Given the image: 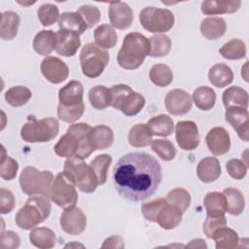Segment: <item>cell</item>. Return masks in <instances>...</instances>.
I'll list each match as a JSON object with an SVG mask.
<instances>
[{
  "label": "cell",
  "instance_id": "1",
  "mask_svg": "<svg viewBox=\"0 0 249 249\" xmlns=\"http://www.w3.org/2000/svg\"><path fill=\"white\" fill-rule=\"evenodd\" d=\"M115 189L125 199L141 201L152 196L161 182V167L151 155L133 152L123 156L113 168Z\"/></svg>",
  "mask_w": 249,
  "mask_h": 249
},
{
  "label": "cell",
  "instance_id": "2",
  "mask_svg": "<svg viewBox=\"0 0 249 249\" xmlns=\"http://www.w3.org/2000/svg\"><path fill=\"white\" fill-rule=\"evenodd\" d=\"M84 88L81 82L72 80L59 89L57 106V117L65 123L78 121L85 112L83 102Z\"/></svg>",
  "mask_w": 249,
  "mask_h": 249
},
{
  "label": "cell",
  "instance_id": "3",
  "mask_svg": "<svg viewBox=\"0 0 249 249\" xmlns=\"http://www.w3.org/2000/svg\"><path fill=\"white\" fill-rule=\"evenodd\" d=\"M149 39L138 32H131L124 36L121 50L117 55L118 64L126 70L138 68L149 55Z\"/></svg>",
  "mask_w": 249,
  "mask_h": 249
},
{
  "label": "cell",
  "instance_id": "4",
  "mask_svg": "<svg viewBox=\"0 0 249 249\" xmlns=\"http://www.w3.org/2000/svg\"><path fill=\"white\" fill-rule=\"evenodd\" d=\"M52 205L48 196L34 195L26 200L16 214V224L21 230H31L43 223L50 215Z\"/></svg>",
  "mask_w": 249,
  "mask_h": 249
},
{
  "label": "cell",
  "instance_id": "5",
  "mask_svg": "<svg viewBox=\"0 0 249 249\" xmlns=\"http://www.w3.org/2000/svg\"><path fill=\"white\" fill-rule=\"evenodd\" d=\"M53 175L49 170H38L34 166H26L19 175V185L21 191L27 196L43 195L51 196Z\"/></svg>",
  "mask_w": 249,
  "mask_h": 249
},
{
  "label": "cell",
  "instance_id": "6",
  "mask_svg": "<svg viewBox=\"0 0 249 249\" xmlns=\"http://www.w3.org/2000/svg\"><path fill=\"white\" fill-rule=\"evenodd\" d=\"M74 182L75 186L85 194L93 193L98 185V180L90 165L76 156L68 158L64 162V171Z\"/></svg>",
  "mask_w": 249,
  "mask_h": 249
},
{
  "label": "cell",
  "instance_id": "7",
  "mask_svg": "<svg viewBox=\"0 0 249 249\" xmlns=\"http://www.w3.org/2000/svg\"><path fill=\"white\" fill-rule=\"evenodd\" d=\"M111 105L114 109L120 110L127 117L137 115L145 105V98L142 94L132 90L127 85H115L110 89Z\"/></svg>",
  "mask_w": 249,
  "mask_h": 249
},
{
  "label": "cell",
  "instance_id": "8",
  "mask_svg": "<svg viewBox=\"0 0 249 249\" xmlns=\"http://www.w3.org/2000/svg\"><path fill=\"white\" fill-rule=\"evenodd\" d=\"M58 122L54 118H44L41 120L30 118L22 125L20 136L28 143L49 142L58 134Z\"/></svg>",
  "mask_w": 249,
  "mask_h": 249
},
{
  "label": "cell",
  "instance_id": "9",
  "mask_svg": "<svg viewBox=\"0 0 249 249\" xmlns=\"http://www.w3.org/2000/svg\"><path fill=\"white\" fill-rule=\"evenodd\" d=\"M109 62V53L94 43L86 44L80 53V64L83 74L88 78L100 76Z\"/></svg>",
  "mask_w": 249,
  "mask_h": 249
},
{
  "label": "cell",
  "instance_id": "10",
  "mask_svg": "<svg viewBox=\"0 0 249 249\" xmlns=\"http://www.w3.org/2000/svg\"><path fill=\"white\" fill-rule=\"evenodd\" d=\"M142 27L152 33H164L174 25V16L168 9L146 7L139 14Z\"/></svg>",
  "mask_w": 249,
  "mask_h": 249
},
{
  "label": "cell",
  "instance_id": "11",
  "mask_svg": "<svg viewBox=\"0 0 249 249\" xmlns=\"http://www.w3.org/2000/svg\"><path fill=\"white\" fill-rule=\"evenodd\" d=\"M50 197L56 205L64 209L76 205L78 193L74 182L65 172L58 173L53 179Z\"/></svg>",
  "mask_w": 249,
  "mask_h": 249
},
{
  "label": "cell",
  "instance_id": "12",
  "mask_svg": "<svg viewBox=\"0 0 249 249\" xmlns=\"http://www.w3.org/2000/svg\"><path fill=\"white\" fill-rule=\"evenodd\" d=\"M175 139L182 150H195L199 144L196 124L193 121H180L175 126Z\"/></svg>",
  "mask_w": 249,
  "mask_h": 249
},
{
  "label": "cell",
  "instance_id": "13",
  "mask_svg": "<svg viewBox=\"0 0 249 249\" xmlns=\"http://www.w3.org/2000/svg\"><path fill=\"white\" fill-rule=\"evenodd\" d=\"M62 231L71 235L81 234L87 227V217L81 208L70 206L64 209L60 216Z\"/></svg>",
  "mask_w": 249,
  "mask_h": 249
},
{
  "label": "cell",
  "instance_id": "14",
  "mask_svg": "<svg viewBox=\"0 0 249 249\" xmlns=\"http://www.w3.org/2000/svg\"><path fill=\"white\" fill-rule=\"evenodd\" d=\"M164 105L169 114L182 116L190 112L192 109L193 100L191 95L184 89H174L166 93Z\"/></svg>",
  "mask_w": 249,
  "mask_h": 249
},
{
  "label": "cell",
  "instance_id": "15",
  "mask_svg": "<svg viewBox=\"0 0 249 249\" xmlns=\"http://www.w3.org/2000/svg\"><path fill=\"white\" fill-rule=\"evenodd\" d=\"M41 72L52 84H60L68 78L69 68L60 58L48 55L41 62Z\"/></svg>",
  "mask_w": 249,
  "mask_h": 249
},
{
  "label": "cell",
  "instance_id": "16",
  "mask_svg": "<svg viewBox=\"0 0 249 249\" xmlns=\"http://www.w3.org/2000/svg\"><path fill=\"white\" fill-rule=\"evenodd\" d=\"M92 127L86 123H77L67 128V132L75 136L78 142L76 157L84 160L89 158L94 151L90 144V131Z\"/></svg>",
  "mask_w": 249,
  "mask_h": 249
},
{
  "label": "cell",
  "instance_id": "17",
  "mask_svg": "<svg viewBox=\"0 0 249 249\" xmlns=\"http://www.w3.org/2000/svg\"><path fill=\"white\" fill-rule=\"evenodd\" d=\"M225 119L234 128L241 140L245 142L249 140V114L247 109L240 107L227 108Z\"/></svg>",
  "mask_w": 249,
  "mask_h": 249
},
{
  "label": "cell",
  "instance_id": "18",
  "mask_svg": "<svg viewBox=\"0 0 249 249\" xmlns=\"http://www.w3.org/2000/svg\"><path fill=\"white\" fill-rule=\"evenodd\" d=\"M81 47L80 35L67 29H58L55 33V52L62 56H73Z\"/></svg>",
  "mask_w": 249,
  "mask_h": 249
},
{
  "label": "cell",
  "instance_id": "19",
  "mask_svg": "<svg viewBox=\"0 0 249 249\" xmlns=\"http://www.w3.org/2000/svg\"><path fill=\"white\" fill-rule=\"evenodd\" d=\"M108 17L111 24L117 29H126L133 21V12L131 8L122 1L111 2L108 9Z\"/></svg>",
  "mask_w": 249,
  "mask_h": 249
},
{
  "label": "cell",
  "instance_id": "20",
  "mask_svg": "<svg viewBox=\"0 0 249 249\" xmlns=\"http://www.w3.org/2000/svg\"><path fill=\"white\" fill-rule=\"evenodd\" d=\"M208 150L214 156H223L231 148V138L229 132L222 126L211 128L205 137Z\"/></svg>",
  "mask_w": 249,
  "mask_h": 249
},
{
  "label": "cell",
  "instance_id": "21",
  "mask_svg": "<svg viewBox=\"0 0 249 249\" xmlns=\"http://www.w3.org/2000/svg\"><path fill=\"white\" fill-rule=\"evenodd\" d=\"M196 175L203 183H212L221 175L220 161L215 157L202 159L196 166Z\"/></svg>",
  "mask_w": 249,
  "mask_h": 249
},
{
  "label": "cell",
  "instance_id": "22",
  "mask_svg": "<svg viewBox=\"0 0 249 249\" xmlns=\"http://www.w3.org/2000/svg\"><path fill=\"white\" fill-rule=\"evenodd\" d=\"M241 6V1L230 0H205L201 3V12L207 16L232 14L235 13Z\"/></svg>",
  "mask_w": 249,
  "mask_h": 249
},
{
  "label": "cell",
  "instance_id": "23",
  "mask_svg": "<svg viewBox=\"0 0 249 249\" xmlns=\"http://www.w3.org/2000/svg\"><path fill=\"white\" fill-rule=\"evenodd\" d=\"M200 33L208 40H215L222 37L227 30V23L223 18L209 17L200 22Z\"/></svg>",
  "mask_w": 249,
  "mask_h": 249
},
{
  "label": "cell",
  "instance_id": "24",
  "mask_svg": "<svg viewBox=\"0 0 249 249\" xmlns=\"http://www.w3.org/2000/svg\"><path fill=\"white\" fill-rule=\"evenodd\" d=\"M114 142V132L107 125L99 124L92 127L90 131V144L93 150H104Z\"/></svg>",
  "mask_w": 249,
  "mask_h": 249
},
{
  "label": "cell",
  "instance_id": "25",
  "mask_svg": "<svg viewBox=\"0 0 249 249\" xmlns=\"http://www.w3.org/2000/svg\"><path fill=\"white\" fill-rule=\"evenodd\" d=\"M182 216L183 212L178 207L167 202L160 212L157 223L164 230H173L181 223Z\"/></svg>",
  "mask_w": 249,
  "mask_h": 249
},
{
  "label": "cell",
  "instance_id": "26",
  "mask_svg": "<svg viewBox=\"0 0 249 249\" xmlns=\"http://www.w3.org/2000/svg\"><path fill=\"white\" fill-rule=\"evenodd\" d=\"M232 70L224 63L214 64L208 71V80L216 88H224L233 81Z\"/></svg>",
  "mask_w": 249,
  "mask_h": 249
},
{
  "label": "cell",
  "instance_id": "27",
  "mask_svg": "<svg viewBox=\"0 0 249 249\" xmlns=\"http://www.w3.org/2000/svg\"><path fill=\"white\" fill-rule=\"evenodd\" d=\"M207 216H223L227 212V200L221 192H209L203 198Z\"/></svg>",
  "mask_w": 249,
  "mask_h": 249
},
{
  "label": "cell",
  "instance_id": "28",
  "mask_svg": "<svg viewBox=\"0 0 249 249\" xmlns=\"http://www.w3.org/2000/svg\"><path fill=\"white\" fill-rule=\"evenodd\" d=\"M29 240L32 245L40 249H50L54 247L56 236L54 232L46 227L35 228L29 233Z\"/></svg>",
  "mask_w": 249,
  "mask_h": 249
},
{
  "label": "cell",
  "instance_id": "29",
  "mask_svg": "<svg viewBox=\"0 0 249 249\" xmlns=\"http://www.w3.org/2000/svg\"><path fill=\"white\" fill-rule=\"evenodd\" d=\"M223 104L226 108L240 107L247 109L248 107V93L245 89L239 87L228 88L222 95Z\"/></svg>",
  "mask_w": 249,
  "mask_h": 249
},
{
  "label": "cell",
  "instance_id": "30",
  "mask_svg": "<svg viewBox=\"0 0 249 249\" xmlns=\"http://www.w3.org/2000/svg\"><path fill=\"white\" fill-rule=\"evenodd\" d=\"M19 16L12 11H7L1 14L0 23V36L3 40L14 39L18 30L19 26Z\"/></svg>",
  "mask_w": 249,
  "mask_h": 249
},
{
  "label": "cell",
  "instance_id": "31",
  "mask_svg": "<svg viewBox=\"0 0 249 249\" xmlns=\"http://www.w3.org/2000/svg\"><path fill=\"white\" fill-rule=\"evenodd\" d=\"M217 249H231L238 247L239 238L237 232L227 226L219 228L212 235Z\"/></svg>",
  "mask_w": 249,
  "mask_h": 249
},
{
  "label": "cell",
  "instance_id": "32",
  "mask_svg": "<svg viewBox=\"0 0 249 249\" xmlns=\"http://www.w3.org/2000/svg\"><path fill=\"white\" fill-rule=\"evenodd\" d=\"M147 126L153 135L169 136L174 129L173 120L165 114H160L149 120Z\"/></svg>",
  "mask_w": 249,
  "mask_h": 249
},
{
  "label": "cell",
  "instance_id": "33",
  "mask_svg": "<svg viewBox=\"0 0 249 249\" xmlns=\"http://www.w3.org/2000/svg\"><path fill=\"white\" fill-rule=\"evenodd\" d=\"M58 26L60 29H67L79 35L83 34L89 28L83 18L77 12L62 13L58 19Z\"/></svg>",
  "mask_w": 249,
  "mask_h": 249
},
{
  "label": "cell",
  "instance_id": "34",
  "mask_svg": "<svg viewBox=\"0 0 249 249\" xmlns=\"http://www.w3.org/2000/svg\"><path fill=\"white\" fill-rule=\"evenodd\" d=\"M33 48L37 53L48 56L55 48V33L52 30H41L34 37Z\"/></svg>",
  "mask_w": 249,
  "mask_h": 249
},
{
  "label": "cell",
  "instance_id": "35",
  "mask_svg": "<svg viewBox=\"0 0 249 249\" xmlns=\"http://www.w3.org/2000/svg\"><path fill=\"white\" fill-rule=\"evenodd\" d=\"M153 134L146 124H137L133 125L128 132V143L132 147H146L153 141Z\"/></svg>",
  "mask_w": 249,
  "mask_h": 249
},
{
  "label": "cell",
  "instance_id": "36",
  "mask_svg": "<svg viewBox=\"0 0 249 249\" xmlns=\"http://www.w3.org/2000/svg\"><path fill=\"white\" fill-rule=\"evenodd\" d=\"M222 193L227 200V212L233 216L240 215L245 207L242 193L235 188H226Z\"/></svg>",
  "mask_w": 249,
  "mask_h": 249
},
{
  "label": "cell",
  "instance_id": "37",
  "mask_svg": "<svg viewBox=\"0 0 249 249\" xmlns=\"http://www.w3.org/2000/svg\"><path fill=\"white\" fill-rule=\"evenodd\" d=\"M193 101L198 109L208 111L215 105L216 93L209 87H198L193 92Z\"/></svg>",
  "mask_w": 249,
  "mask_h": 249
},
{
  "label": "cell",
  "instance_id": "38",
  "mask_svg": "<svg viewBox=\"0 0 249 249\" xmlns=\"http://www.w3.org/2000/svg\"><path fill=\"white\" fill-rule=\"evenodd\" d=\"M117 33L109 24H100L94 29L95 44L101 49H111L117 44Z\"/></svg>",
  "mask_w": 249,
  "mask_h": 249
},
{
  "label": "cell",
  "instance_id": "39",
  "mask_svg": "<svg viewBox=\"0 0 249 249\" xmlns=\"http://www.w3.org/2000/svg\"><path fill=\"white\" fill-rule=\"evenodd\" d=\"M90 105L96 110H103L111 105L110 89L104 86H94L89 91Z\"/></svg>",
  "mask_w": 249,
  "mask_h": 249
},
{
  "label": "cell",
  "instance_id": "40",
  "mask_svg": "<svg viewBox=\"0 0 249 249\" xmlns=\"http://www.w3.org/2000/svg\"><path fill=\"white\" fill-rule=\"evenodd\" d=\"M149 77L152 83L158 87L164 88L173 81V73L170 67L163 63H158L152 66L149 72Z\"/></svg>",
  "mask_w": 249,
  "mask_h": 249
},
{
  "label": "cell",
  "instance_id": "41",
  "mask_svg": "<svg viewBox=\"0 0 249 249\" xmlns=\"http://www.w3.org/2000/svg\"><path fill=\"white\" fill-rule=\"evenodd\" d=\"M220 54L230 60H236L245 57L246 55V45L240 39L234 38L224 44L220 50Z\"/></svg>",
  "mask_w": 249,
  "mask_h": 249
},
{
  "label": "cell",
  "instance_id": "42",
  "mask_svg": "<svg viewBox=\"0 0 249 249\" xmlns=\"http://www.w3.org/2000/svg\"><path fill=\"white\" fill-rule=\"evenodd\" d=\"M149 55L152 57H162L168 54L171 49V40L165 34H156L150 37Z\"/></svg>",
  "mask_w": 249,
  "mask_h": 249
},
{
  "label": "cell",
  "instance_id": "43",
  "mask_svg": "<svg viewBox=\"0 0 249 249\" xmlns=\"http://www.w3.org/2000/svg\"><path fill=\"white\" fill-rule=\"evenodd\" d=\"M32 96L31 90L23 86H16L5 92V99L11 106L19 107L26 104Z\"/></svg>",
  "mask_w": 249,
  "mask_h": 249
},
{
  "label": "cell",
  "instance_id": "44",
  "mask_svg": "<svg viewBox=\"0 0 249 249\" xmlns=\"http://www.w3.org/2000/svg\"><path fill=\"white\" fill-rule=\"evenodd\" d=\"M54 153L61 158H71L76 156L78 150V142L74 135L66 132L62 135L58 142L54 145Z\"/></svg>",
  "mask_w": 249,
  "mask_h": 249
},
{
  "label": "cell",
  "instance_id": "45",
  "mask_svg": "<svg viewBox=\"0 0 249 249\" xmlns=\"http://www.w3.org/2000/svg\"><path fill=\"white\" fill-rule=\"evenodd\" d=\"M112 163V157L108 154H102L95 157L89 163L92 168L96 178L98 180V185H103L107 181L108 168Z\"/></svg>",
  "mask_w": 249,
  "mask_h": 249
},
{
  "label": "cell",
  "instance_id": "46",
  "mask_svg": "<svg viewBox=\"0 0 249 249\" xmlns=\"http://www.w3.org/2000/svg\"><path fill=\"white\" fill-rule=\"evenodd\" d=\"M166 200L168 203L178 207L183 213L189 208L191 204V195L183 188H175L169 191L166 195Z\"/></svg>",
  "mask_w": 249,
  "mask_h": 249
},
{
  "label": "cell",
  "instance_id": "47",
  "mask_svg": "<svg viewBox=\"0 0 249 249\" xmlns=\"http://www.w3.org/2000/svg\"><path fill=\"white\" fill-rule=\"evenodd\" d=\"M151 148L164 161H170L176 156L174 145L167 139L153 140L151 142Z\"/></svg>",
  "mask_w": 249,
  "mask_h": 249
},
{
  "label": "cell",
  "instance_id": "48",
  "mask_svg": "<svg viewBox=\"0 0 249 249\" xmlns=\"http://www.w3.org/2000/svg\"><path fill=\"white\" fill-rule=\"evenodd\" d=\"M18 163L16 160L6 155L5 148L2 146V156L0 161V176L4 180H13L18 173Z\"/></svg>",
  "mask_w": 249,
  "mask_h": 249
},
{
  "label": "cell",
  "instance_id": "49",
  "mask_svg": "<svg viewBox=\"0 0 249 249\" xmlns=\"http://www.w3.org/2000/svg\"><path fill=\"white\" fill-rule=\"evenodd\" d=\"M166 198L160 197L155 200L144 202L141 205V212L144 218L150 222H157V218L161 209L166 205Z\"/></svg>",
  "mask_w": 249,
  "mask_h": 249
},
{
  "label": "cell",
  "instance_id": "50",
  "mask_svg": "<svg viewBox=\"0 0 249 249\" xmlns=\"http://www.w3.org/2000/svg\"><path fill=\"white\" fill-rule=\"evenodd\" d=\"M38 18L43 26H50L59 19L58 8L53 4H43L37 11Z\"/></svg>",
  "mask_w": 249,
  "mask_h": 249
},
{
  "label": "cell",
  "instance_id": "51",
  "mask_svg": "<svg viewBox=\"0 0 249 249\" xmlns=\"http://www.w3.org/2000/svg\"><path fill=\"white\" fill-rule=\"evenodd\" d=\"M77 13L83 18L89 28H91L93 25L97 24L100 20V12L95 6L83 5L78 9Z\"/></svg>",
  "mask_w": 249,
  "mask_h": 249
},
{
  "label": "cell",
  "instance_id": "52",
  "mask_svg": "<svg viewBox=\"0 0 249 249\" xmlns=\"http://www.w3.org/2000/svg\"><path fill=\"white\" fill-rule=\"evenodd\" d=\"M227 226V219L223 216H206L203 223V232L208 238H212L213 233L222 227Z\"/></svg>",
  "mask_w": 249,
  "mask_h": 249
},
{
  "label": "cell",
  "instance_id": "53",
  "mask_svg": "<svg viewBox=\"0 0 249 249\" xmlns=\"http://www.w3.org/2000/svg\"><path fill=\"white\" fill-rule=\"evenodd\" d=\"M229 175L236 180H241L247 173V166L244 162L238 159H231L227 162L226 165Z\"/></svg>",
  "mask_w": 249,
  "mask_h": 249
},
{
  "label": "cell",
  "instance_id": "54",
  "mask_svg": "<svg viewBox=\"0 0 249 249\" xmlns=\"http://www.w3.org/2000/svg\"><path fill=\"white\" fill-rule=\"evenodd\" d=\"M15 206V196L13 193L5 188L0 189V213H10Z\"/></svg>",
  "mask_w": 249,
  "mask_h": 249
},
{
  "label": "cell",
  "instance_id": "55",
  "mask_svg": "<svg viewBox=\"0 0 249 249\" xmlns=\"http://www.w3.org/2000/svg\"><path fill=\"white\" fill-rule=\"evenodd\" d=\"M20 245V238L17 232L13 231H6L1 233L0 246L2 248H18Z\"/></svg>",
  "mask_w": 249,
  "mask_h": 249
},
{
  "label": "cell",
  "instance_id": "56",
  "mask_svg": "<svg viewBox=\"0 0 249 249\" xmlns=\"http://www.w3.org/2000/svg\"><path fill=\"white\" fill-rule=\"evenodd\" d=\"M102 248H124V243L121 236L119 235H112L106 238L101 245Z\"/></svg>",
  "mask_w": 249,
  "mask_h": 249
},
{
  "label": "cell",
  "instance_id": "57",
  "mask_svg": "<svg viewBox=\"0 0 249 249\" xmlns=\"http://www.w3.org/2000/svg\"><path fill=\"white\" fill-rule=\"evenodd\" d=\"M187 247H189V248H206L207 245L203 239H194L187 245Z\"/></svg>",
  "mask_w": 249,
  "mask_h": 249
},
{
  "label": "cell",
  "instance_id": "58",
  "mask_svg": "<svg viewBox=\"0 0 249 249\" xmlns=\"http://www.w3.org/2000/svg\"><path fill=\"white\" fill-rule=\"evenodd\" d=\"M72 246H81V247H84L82 244H77V243H69V244H67V245H65V247L67 248V247H72Z\"/></svg>",
  "mask_w": 249,
  "mask_h": 249
}]
</instances>
